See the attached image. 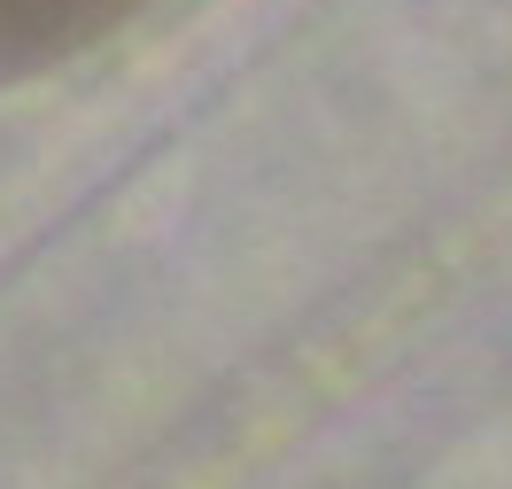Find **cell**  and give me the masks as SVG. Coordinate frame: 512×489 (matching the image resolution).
Returning a JSON list of instances; mask_svg holds the SVG:
<instances>
[{
	"label": "cell",
	"mask_w": 512,
	"mask_h": 489,
	"mask_svg": "<svg viewBox=\"0 0 512 489\" xmlns=\"http://www.w3.org/2000/svg\"><path fill=\"white\" fill-rule=\"evenodd\" d=\"M140 8L148 0H0V70H39L55 55H78Z\"/></svg>",
	"instance_id": "6da1fadb"
}]
</instances>
